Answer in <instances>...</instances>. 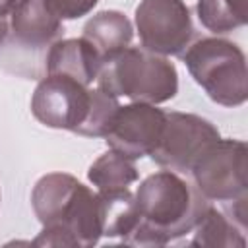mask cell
<instances>
[{
  "label": "cell",
  "instance_id": "cell-1",
  "mask_svg": "<svg viewBox=\"0 0 248 248\" xmlns=\"http://www.w3.org/2000/svg\"><path fill=\"white\" fill-rule=\"evenodd\" d=\"M138 225L122 238L132 246H163L176 240L198 225L209 200L182 174L163 169L149 174L138 186Z\"/></svg>",
  "mask_w": 248,
  "mask_h": 248
},
{
  "label": "cell",
  "instance_id": "cell-2",
  "mask_svg": "<svg viewBox=\"0 0 248 248\" xmlns=\"http://www.w3.org/2000/svg\"><path fill=\"white\" fill-rule=\"evenodd\" d=\"M95 81L101 91L132 103L159 105L170 101L178 91L174 64L143 46H126L105 58Z\"/></svg>",
  "mask_w": 248,
  "mask_h": 248
},
{
  "label": "cell",
  "instance_id": "cell-3",
  "mask_svg": "<svg viewBox=\"0 0 248 248\" xmlns=\"http://www.w3.org/2000/svg\"><path fill=\"white\" fill-rule=\"evenodd\" d=\"M182 60L198 85L203 87L207 97L223 107H238L248 97L246 56L238 45L205 37L192 43Z\"/></svg>",
  "mask_w": 248,
  "mask_h": 248
},
{
  "label": "cell",
  "instance_id": "cell-4",
  "mask_svg": "<svg viewBox=\"0 0 248 248\" xmlns=\"http://www.w3.org/2000/svg\"><path fill=\"white\" fill-rule=\"evenodd\" d=\"M194 186L209 202H232L246 196L248 149L240 140L219 138L194 161L190 172Z\"/></svg>",
  "mask_w": 248,
  "mask_h": 248
},
{
  "label": "cell",
  "instance_id": "cell-5",
  "mask_svg": "<svg viewBox=\"0 0 248 248\" xmlns=\"http://www.w3.org/2000/svg\"><path fill=\"white\" fill-rule=\"evenodd\" d=\"M136 27L141 46L161 56H182L194 37L190 8L182 0H141Z\"/></svg>",
  "mask_w": 248,
  "mask_h": 248
},
{
  "label": "cell",
  "instance_id": "cell-6",
  "mask_svg": "<svg viewBox=\"0 0 248 248\" xmlns=\"http://www.w3.org/2000/svg\"><path fill=\"white\" fill-rule=\"evenodd\" d=\"M91 108V89L70 76L46 74L31 97L33 116L48 128L78 132Z\"/></svg>",
  "mask_w": 248,
  "mask_h": 248
},
{
  "label": "cell",
  "instance_id": "cell-7",
  "mask_svg": "<svg viewBox=\"0 0 248 248\" xmlns=\"http://www.w3.org/2000/svg\"><path fill=\"white\" fill-rule=\"evenodd\" d=\"M219 138V130L207 118L190 112H167L165 128L151 159L163 169L188 174L200 153Z\"/></svg>",
  "mask_w": 248,
  "mask_h": 248
},
{
  "label": "cell",
  "instance_id": "cell-8",
  "mask_svg": "<svg viewBox=\"0 0 248 248\" xmlns=\"http://www.w3.org/2000/svg\"><path fill=\"white\" fill-rule=\"evenodd\" d=\"M165 120L167 112L149 103H130L118 107L105 134V141L110 149L130 159H141L151 155L157 147Z\"/></svg>",
  "mask_w": 248,
  "mask_h": 248
},
{
  "label": "cell",
  "instance_id": "cell-9",
  "mask_svg": "<svg viewBox=\"0 0 248 248\" xmlns=\"http://www.w3.org/2000/svg\"><path fill=\"white\" fill-rule=\"evenodd\" d=\"M62 227L78 246H93L103 236L101 198L99 192L89 190L85 184H78L72 198L68 200L58 221L52 223ZM45 227V225H43Z\"/></svg>",
  "mask_w": 248,
  "mask_h": 248
},
{
  "label": "cell",
  "instance_id": "cell-10",
  "mask_svg": "<svg viewBox=\"0 0 248 248\" xmlns=\"http://www.w3.org/2000/svg\"><path fill=\"white\" fill-rule=\"evenodd\" d=\"M101 62L99 52L83 37L58 39L54 45H50L45 58L46 74L70 76L83 85H91L97 79Z\"/></svg>",
  "mask_w": 248,
  "mask_h": 248
},
{
  "label": "cell",
  "instance_id": "cell-11",
  "mask_svg": "<svg viewBox=\"0 0 248 248\" xmlns=\"http://www.w3.org/2000/svg\"><path fill=\"white\" fill-rule=\"evenodd\" d=\"M81 37L89 41L91 46L99 52L101 60H105L130 46L134 37V27L132 21L122 12L103 10L83 25Z\"/></svg>",
  "mask_w": 248,
  "mask_h": 248
},
{
  "label": "cell",
  "instance_id": "cell-12",
  "mask_svg": "<svg viewBox=\"0 0 248 248\" xmlns=\"http://www.w3.org/2000/svg\"><path fill=\"white\" fill-rule=\"evenodd\" d=\"M78 184L79 180L68 172H48L39 178L31 194V205L41 225H52L58 221Z\"/></svg>",
  "mask_w": 248,
  "mask_h": 248
},
{
  "label": "cell",
  "instance_id": "cell-13",
  "mask_svg": "<svg viewBox=\"0 0 248 248\" xmlns=\"http://www.w3.org/2000/svg\"><path fill=\"white\" fill-rule=\"evenodd\" d=\"M194 236L188 242L190 246H213V248H244L246 232L240 231L223 209H217L209 203L198 225L192 229Z\"/></svg>",
  "mask_w": 248,
  "mask_h": 248
},
{
  "label": "cell",
  "instance_id": "cell-14",
  "mask_svg": "<svg viewBox=\"0 0 248 248\" xmlns=\"http://www.w3.org/2000/svg\"><path fill=\"white\" fill-rule=\"evenodd\" d=\"M87 178L97 188V192H112L130 188V184L140 178V172L134 165V159L108 149L93 161L87 170Z\"/></svg>",
  "mask_w": 248,
  "mask_h": 248
},
{
  "label": "cell",
  "instance_id": "cell-15",
  "mask_svg": "<svg viewBox=\"0 0 248 248\" xmlns=\"http://www.w3.org/2000/svg\"><path fill=\"white\" fill-rule=\"evenodd\" d=\"M101 198V217H103V236H126L140 221V211L136 205V196L130 188L99 192Z\"/></svg>",
  "mask_w": 248,
  "mask_h": 248
},
{
  "label": "cell",
  "instance_id": "cell-16",
  "mask_svg": "<svg viewBox=\"0 0 248 248\" xmlns=\"http://www.w3.org/2000/svg\"><path fill=\"white\" fill-rule=\"evenodd\" d=\"M200 23L211 33H229L248 21V0H198Z\"/></svg>",
  "mask_w": 248,
  "mask_h": 248
},
{
  "label": "cell",
  "instance_id": "cell-17",
  "mask_svg": "<svg viewBox=\"0 0 248 248\" xmlns=\"http://www.w3.org/2000/svg\"><path fill=\"white\" fill-rule=\"evenodd\" d=\"M118 99L101 91L99 87L91 89V108L89 114L85 118V122L79 126V130L76 134L79 136H87V138H105L110 120L118 108Z\"/></svg>",
  "mask_w": 248,
  "mask_h": 248
},
{
  "label": "cell",
  "instance_id": "cell-18",
  "mask_svg": "<svg viewBox=\"0 0 248 248\" xmlns=\"http://www.w3.org/2000/svg\"><path fill=\"white\" fill-rule=\"evenodd\" d=\"M99 0H45V6L58 19H76L89 14Z\"/></svg>",
  "mask_w": 248,
  "mask_h": 248
},
{
  "label": "cell",
  "instance_id": "cell-19",
  "mask_svg": "<svg viewBox=\"0 0 248 248\" xmlns=\"http://www.w3.org/2000/svg\"><path fill=\"white\" fill-rule=\"evenodd\" d=\"M10 33V16H0V45L6 41Z\"/></svg>",
  "mask_w": 248,
  "mask_h": 248
},
{
  "label": "cell",
  "instance_id": "cell-20",
  "mask_svg": "<svg viewBox=\"0 0 248 248\" xmlns=\"http://www.w3.org/2000/svg\"><path fill=\"white\" fill-rule=\"evenodd\" d=\"M19 0H0V16H10Z\"/></svg>",
  "mask_w": 248,
  "mask_h": 248
}]
</instances>
